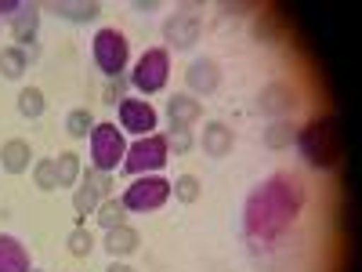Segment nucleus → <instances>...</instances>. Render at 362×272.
Returning <instances> with one entry per match:
<instances>
[{
	"label": "nucleus",
	"instance_id": "1",
	"mask_svg": "<svg viewBox=\"0 0 362 272\" xmlns=\"http://www.w3.org/2000/svg\"><path fill=\"white\" fill-rule=\"evenodd\" d=\"M305 210V181L290 171H272L243 200V236L250 244L272 247L297 225Z\"/></svg>",
	"mask_w": 362,
	"mask_h": 272
},
{
	"label": "nucleus",
	"instance_id": "2",
	"mask_svg": "<svg viewBox=\"0 0 362 272\" xmlns=\"http://www.w3.org/2000/svg\"><path fill=\"white\" fill-rule=\"evenodd\" d=\"M293 145L312 171H334L341 164V135L329 116H312L308 124H300Z\"/></svg>",
	"mask_w": 362,
	"mask_h": 272
},
{
	"label": "nucleus",
	"instance_id": "3",
	"mask_svg": "<svg viewBox=\"0 0 362 272\" xmlns=\"http://www.w3.org/2000/svg\"><path fill=\"white\" fill-rule=\"evenodd\" d=\"M127 135L119 131L112 120H102V124H95V131L87 135V160L95 171H105V174H116L119 164H124L127 157Z\"/></svg>",
	"mask_w": 362,
	"mask_h": 272
},
{
	"label": "nucleus",
	"instance_id": "4",
	"mask_svg": "<svg viewBox=\"0 0 362 272\" xmlns=\"http://www.w3.org/2000/svg\"><path fill=\"white\" fill-rule=\"evenodd\" d=\"M90 58H95V66L109 76H127L131 69V40L124 29H116V26H102L95 40H90Z\"/></svg>",
	"mask_w": 362,
	"mask_h": 272
},
{
	"label": "nucleus",
	"instance_id": "5",
	"mask_svg": "<svg viewBox=\"0 0 362 272\" xmlns=\"http://www.w3.org/2000/svg\"><path fill=\"white\" fill-rule=\"evenodd\" d=\"M167 80H170V51L167 47H145L134 58L131 73H127V84L145 98L160 95V91L167 87Z\"/></svg>",
	"mask_w": 362,
	"mask_h": 272
},
{
	"label": "nucleus",
	"instance_id": "6",
	"mask_svg": "<svg viewBox=\"0 0 362 272\" xmlns=\"http://www.w3.org/2000/svg\"><path fill=\"white\" fill-rule=\"evenodd\" d=\"M170 160V145H167V135H145V138H134L127 145V157L119 164V171L131 174V178H141V174H160Z\"/></svg>",
	"mask_w": 362,
	"mask_h": 272
},
{
	"label": "nucleus",
	"instance_id": "7",
	"mask_svg": "<svg viewBox=\"0 0 362 272\" xmlns=\"http://www.w3.org/2000/svg\"><path fill=\"white\" fill-rule=\"evenodd\" d=\"M167 200H170V178H163V174L131 178V186L119 196V203L127 210H134V215H153V210H160Z\"/></svg>",
	"mask_w": 362,
	"mask_h": 272
},
{
	"label": "nucleus",
	"instance_id": "8",
	"mask_svg": "<svg viewBox=\"0 0 362 272\" xmlns=\"http://www.w3.org/2000/svg\"><path fill=\"white\" fill-rule=\"evenodd\" d=\"M116 116H119V131L134 135V138L156 135V128H160V109L148 98H124L116 106Z\"/></svg>",
	"mask_w": 362,
	"mask_h": 272
},
{
	"label": "nucleus",
	"instance_id": "9",
	"mask_svg": "<svg viewBox=\"0 0 362 272\" xmlns=\"http://www.w3.org/2000/svg\"><path fill=\"white\" fill-rule=\"evenodd\" d=\"M203 37V18L196 11H174L167 22H163V40H167V51H192Z\"/></svg>",
	"mask_w": 362,
	"mask_h": 272
},
{
	"label": "nucleus",
	"instance_id": "10",
	"mask_svg": "<svg viewBox=\"0 0 362 272\" xmlns=\"http://www.w3.org/2000/svg\"><path fill=\"white\" fill-rule=\"evenodd\" d=\"M297 87L290 80H272L257 91V113L261 116H272V120H286L293 109H297Z\"/></svg>",
	"mask_w": 362,
	"mask_h": 272
},
{
	"label": "nucleus",
	"instance_id": "11",
	"mask_svg": "<svg viewBox=\"0 0 362 272\" xmlns=\"http://www.w3.org/2000/svg\"><path fill=\"white\" fill-rule=\"evenodd\" d=\"M185 84H189V95L192 98H206V95H214V91L221 87V66H218V58H196V62L185 69Z\"/></svg>",
	"mask_w": 362,
	"mask_h": 272
},
{
	"label": "nucleus",
	"instance_id": "12",
	"mask_svg": "<svg viewBox=\"0 0 362 272\" xmlns=\"http://www.w3.org/2000/svg\"><path fill=\"white\" fill-rule=\"evenodd\" d=\"M196 145L210 160H225V157H232V149H235V131L228 124H221V120H210V124L203 128V135L196 138Z\"/></svg>",
	"mask_w": 362,
	"mask_h": 272
},
{
	"label": "nucleus",
	"instance_id": "13",
	"mask_svg": "<svg viewBox=\"0 0 362 272\" xmlns=\"http://www.w3.org/2000/svg\"><path fill=\"white\" fill-rule=\"evenodd\" d=\"M167 120H170V128H196L199 120H203V102L192 98L189 91H177V95L167 98Z\"/></svg>",
	"mask_w": 362,
	"mask_h": 272
},
{
	"label": "nucleus",
	"instance_id": "14",
	"mask_svg": "<svg viewBox=\"0 0 362 272\" xmlns=\"http://www.w3.org/2000/svg\"><path fill=\"white\" fill-rule=\"evenodd\" d=\"M102 247H105V254H109L112 261H124V258H131V254L141 247V232L124 222V225H116V229H105Z\"/></svg>",
	"mask_w": 362,
	"mask_h": 272
},
{
	"label": "nucleus",
	"instance_id": "15",
	"mask_svg": "<svg viewBox=\"0 0 362 272\" xmlns=\"http://www.w3.org/2000/svg\"><path fill=\"white\" fill-rule=\"evenodd\" d=\"M40 8L37 4H22V11L8 22L11 26V40L18 44V47H33L37 44V37H40Z\"/></svg>",
	"mask_w": 362,
	"mask_h": 272
},
{
	"label": "nucleus",
	"instance_id": "16",
	"mask_svg": "<svg viewBox=\"0 0 362 272\" xmlns=\"http://www.w3.org/2000/svg\"><path fill=\"white\" fill-rule=\"evenodd\" d=\"M29 167H33V145H29L25 138H8L4 145H0V171L25 174Z\"/></svg>",
	"mask_w": 362,
	"mask_h": 272
},
{
	"label": "nucleus",
	"instance_id": "17",
	"mask_svg": "<svg viewBox=\"0 0 362 272\" xmlns=\"http://www.w3.org/2000/svg\"><path fill=\"white\" fill-rule=\"evenodd\" d=\"M33 261H29V247L18 236L0 232V272H29Z\"/></svg>",
	"mask_w": 362,
	"mask_h": 272
},
{
	"label": "nucleus",
	"instance_id": "18",
	"mask_svg": "<svg viewBox=\"0 0 362 272\" xmlns=\"http://www.w3.org/2000/svg\"><path fill=\"white\" fill-rule=\"evenodd\" d=\"M51 11L62 18V22L87 26V22H98L102 4H98V0H76V4H69V0H58V4H51Z\"/></svg>",
	"mask_w": 362,
	"mask_h": 272
},
{
	"label": "nucleus",
	"instance_id": "19",
	"mask_svg": "<svg viewBox=\"0 0 362 272\" xmlns=\"http://www.w3.org/2000/svg\"><path fill=\"white\" fill-rule=\"evenodd\" d=\"M102 200H105V196H102V189H98L90 178H83V174H80V186L73 189V210H76V225H87V215H95Z\"/></svg>",
	"mask_w": 362,
	"mask_h": 272
},
{
	"label": "nucleus",
	"instance_id": "20",
	"mask_svg": "<svg viewBox=\"0 0 362 272\" xmlns=\"http://www.w3.org/2000/svg\"><path fill=\"white\" fill-rule=\"evenodd\" d=\"M29 62H33V58H29V47H18V44L0 47V76L4 80H22Z\"/></svg>",
	"mask_w": 362,
	"mask_h": 272
},
{
	"label": "nucleus",
	"instance_id": "21",
	"mask_svg": "<svg viewBox=\"0 0 362 272\" xmlns=\"http://www.w3.org/2000/svg\"><path fill=\"white\" fill-rule=\"evenodd\" d=\"M261 138H264V145L272 149V153H283V149H290L293 138H297V124H293L290 116H286V120H272Z\"/></svg>",
	"mask_w": 362,
	"mask_h": 272
},
{
	"label": "nucleus",
	"instance_id": "22",
	"mask_svg": "<svg viewBox=\"0 0 362 272\" xmlns=\"http://www.w3.org/2000/svg\"><path fill=\"white\" fill-rule=\"evenodd\" d=\"M54 171H58V189H76L80 174H83L80 153H58L54 157Z\"/></svg>",
	"mask_w": 362,
	"mask_h": 272
},
{
	"label": "nucleus",
	"instance_id": "23",
	"mask_svg": "<svg viewBox=\"0 0 362 272\" xmlns=\"http://www.w3.org/2000/svg\"><path fill=\"white\" fill-rule=\"evenodd\" d=\"M170 196H174L177 203L192 207V203H199V196H203V181H199L196 174H177V178L170 181Z\"/></svg>",
	"mask_w": 362,
	"mask_h": 272
},
{
	"label": "nucleus",
	"instance_id": "24",
	"mask_svg": "<svg viewBox=\"0 0 362 272\" xmlns=\"http://www.w3.org/2000/svg\"><path fill=\"white\" fill-rule=\"evenodd\" d=\"M15 106H18V113H22L25 120H37V116H44L47 98H44V91H40V87H22V91H18V98H15Z\"/></svg>",
	"mask_w": 362,
	"mask_h": 272
},
{
	"label": "nucleus",
	"instance_id": "25",
	"mask_svg": "<svg viewBox=\"0 0 362 272\" xmlns=\"http://www.w3.org/2000/svg\"><path fill=\"white\" fill-rule=\"evenodd\" d=\"M95 218H98L102 229H116V225L127 222V207L119 203L116 196H105V200L98 203V210H95Z\"/></svg>",
	"mask_w": 362,
	"mask_h": 272
},
{
	"label": "nucleus",
	"instance_id": "26",
	"mask_svg": "<svg viewBox=\"0 0 362 272\" xmlns=\"http://www.w3.org/2000/svg\"><path fill=\"white\" fill-rule=\"evenodd\" d=\"M95 124H98V120H95V113H90V109H69L66 113V135L69 138H87L90 131H95Z\"/></svg>",
	"mask_w": 362,
	"mask_h": 272
},
{
	"label": "nucleus",
	"instance_id": "27",
	"mask_svg": "<svg viewBox=\"0 0 362 272\" xmlns=\"http://www.w3.org/2000/svg\"><path fill=\"white\" fill-rule=\"evenodd\" d=\"M66 247H69L73 258H90V251H95L98 244H95V232H90L87 225H76V229L66 236Z\"/></svg>",
	"mask_w": 362,
	"mask_h": 272
},
{
	"label": "nucleus",
	"instance_id": "28",
	"mask_svg": "<svg viewBox=\"0 0 362 272\" xmlns=\"http://www.w3.org/2000/svg\"><path fill=\"white\" fill-rule=\"evenodd\" d=\"M33 186H37L40 193H54V189H58V171H54V160H51V157L33 160Z\"/></svg>",
	"mask_w": 362,
	"mask_h": 272
},
{
	"label": "nucleus",
	"instance_id": "29",
	"mask_svg": "<svg viewBox=\"0 0 362 272\" xmlns=\"http://www.w3.org/2000/svg\"><path fill=\"white\" fill-rule=\"evenodd\" d=\"M127 76H109L105 80V87H102V102L105 106H119V102H124L127 98Z\"/></svg>",
	"mask_w": 362,
	"mask_h": 272
},
{
	"label": "nucleus",
	"instance_id": "30",
	"mask_svg": "<svg viewBox=\"0 0 362 272\" xmlns=\"http://www.w3.org/2000/svg\"><path fill=\"white\" fill-rule=\"evenodd\" d=\"M167 145H170V153H174V157H185V153H192L196 138H192V131H189V128H170Z\"/></svg>",
	"mask_w": 362,
	"mask_h": 272
},
{
	"label": "nucleus",
	"instance_id": "31",
	"mask_svg": "<svg viewBox=\"0 0 362 272\" xmlns=\"http://www.w3.org/2000/svg\"><path fill=\"white\" fill-rule=\"evenodd\" d=\"M18 11H22V0H0V18H8V22H11Z\"/></svg>",
	"mask_w": 362,
	"mask_h": 272
},
{
	"label": "nucleus",
	"instance_id": "32",
	"mask_svg": "<svg viewBox=\"0 0 362 272\" xmlns=\"http://www.w3.org/2000/svg\"><path fill=\"white\" fill-rule=\"evenodd\" d=\"M105 272H134V268H131L127 261H109V268H105Z\"/></svg>",
	"mask_w": 362,
	"mask_h": 272
},
{
	"label": "nucleus",
	"instance_id": "33",
	"mask_svg": "<svg viewBox=\"0 0 362 272\" xmlns=\"http://www.w3.org/2000/svg\"><path fill=\"white\" fill-rule=\"evenodd\" d=\"M29 272H44V268H29Z\"/></svg>",
	"mask_w": 362,
	"mask_h": 272
}]
</instances>
